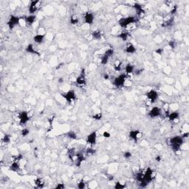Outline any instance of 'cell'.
Masks as SVG:
<instances>
[{
  "label": "cell",
  "mask_w": 189,
  "mask_h": 189,
  "mask_svg": "<svg viewBox=\"0 0 189 189\" xmlns=\"http://www.w3.org/2000/svg\"><path fill=\"white\" fill-rule=\"evenodd\" d=\"M184 143V138L182 136H174L169 140V144L174 152H179Z\"/></svg>",
  "instance_id": "obj_1"
},
{
  "label": "cell",
  "mask_w": 189,
  "mask_h": 189,
  "mask_svg": "<svg viewBox=\"0 0 189 189\" xmlns=\"http://www.w3.org/2000/svg\"><path fill=\"white\" fill-rule=\"evenodd\" d=\"M137 22V19L135 16H127L121 18L118 21V24L122 28H126L131 25H133Z\"/></svg>",
  "instance_id": "obj_2"
},
{
  "label": "cell",
  "mask_w": 189,
  "mask_h": 189,
  "mask_svg": "<svg viewBox=\"0 0 189 189\" xmlns=\"http://www.w3.org/2000/svg\"><path fill=\"white\" fill-rule=\"evenodd\" d=\"M126 81V74H121L114 78V80L112 81V83L116 88H121L125 85Z\"/></svg>",
  "instance_id": "obj_3"
},
{
  "label": "cell",
  "mask_w": 189,
  "mask_h": 189,
  "mask_svg": "<svg viewBox=\"0 0 189 189\" xmlns=\"http://www.w3.org/2000/svg\"><path fill=\"white\" fill-rule=\"evenodd\" d=\"M41 7V3L39 0H33L31 1L29 4V13L30 14H35Z\"/></svg>",
  "instance_id": "obj_4"
},
{
  "label": "cell",
  "mask_w": 189,
  "mask_h": 189,
  "mask_svg": "<svg viewBox=\"0 0 189 189\" xmlns=\"http://www.w3.org/2000/svg\"><path fill=\"white\" fill-rule=\"evenodd\" d=\"M20 21H21V19L19 16H15V15H11L9 17V19H8V21L7 22V25H8V27H9V29L12 30L16 25L20 24Z\"/></svg>",
  "instance_id": "obj_5"
},
{
  "label": "cell",
  "mask_w": 189,
  "mask_h": 189,
  "mask_svg": "<svg viewBox=\"0 0 189 189\" xmlns=\"http://www.w3.org/2000/svg\"><path fill=\"white\" fill-rule=\"evenodd\" d=\"M143 178L148 182H151L154 180V171L152 168H151L150 167H148L146 171L143 172Z\"/></svg>",
  "instance_id": "obj_6"
},
{
  "label": "cell",
  "mask_w": 189,
  "mask_h": 189,
  "mask_svg": "<svg viewBox=\"0 0 189 189\" xmlns=\"http://www.w3.org/2000/svg\"><path fill=\"white\" fill-rule=\"evenodd\" d=\"M61 96L66 100L68 104H71L77 98V96L74 90H69L67 92L62 93Z\"/></svg>",
  "instance_id": "obj_7"
},
{
  "label": "cell",
  "mask_w": 189,
  "mask_h": 189,
  "mask_svg": "<svg viewBox=\"0 0 189 189\" xmlns=\"http://www.w3.org/2000/svg\"><path fill=\"white\" fill-rule=\"evenodd\" d=\"M146 95L148 100L150 101V103H151V104L155 103L159 98V94L155 89H150L149 92H146Z\"/></svg>",
  "instance_id": "obj_8"
},
{
  "label": "cell",
  "mask_w": 189,
  "mask_h": 189,
  "mask_svg": "<svg viewBox=\"0 0 189 189\" xmlns=\"http://www.w3.org/2000/svg\"><path fill=\"white\" fill-rule=\"evenodd\" d=\"M19 121L20 125H25L30 121L28 112L26 111H22L19 114Z\"/></svg>",
  "instance_id": "obj_9"
},
{
  "label": "cell",
  "mask_w": 189,
  "mask_h": 189,
  "mask_svg": "<svg viewBox=\"0 0 189 189\" xmlns=\"http://www.w3.org/2000/svg\"><path fill=\"white\" fill-rule=\"evenodd\" d=\"M76 83L79 86H83L86 85V72L85 69H81V73L78 75V77H77L76 78Z\"/></svg>",
  "instance_id": "obj_10"
},
{
  "label": "cell",
  "mask_w": 189,
  "mask_h": 189,
  "mask_svg": "<svg viewBox=\"0 0 189 189\" xmlns=\"http://www.w3.org/2000/svg\"><path fill=\"white\" fill-rule=\"evenodd\" d=\"M161 109L158 107H154L149 110L148 116L150 118H156L161 115Z\"/></svg>",
  "instance_id": "obj_11"
},
{
  "label": "cell",
  "mask_w": 189,
  "mask_h": 189,
  "mask_svg": "<svg viewBox=\"0 0 189 189\" xmlns=\"http://www.w3.org/2000/svg\"><path fill=\"white\" fill-rule=\"evenodd\" d=\"M97 142V132L94 131L89 133L86 137V143L90 146H94Z\"/></svg>",
  "instance_id": "obj_12"
},
{
  "label": "cell",
  "mask_w": 189,
  "mask_h": 189,
  "mask_svg": "<svg viewBox=\"0 0 189 189\" xmlns=\"http://www.w3.org/2000/svg\"><path fill=\"white\" fill-rule=\"evenodd\" d=\"M141 136H142L141 132H140L139 130H136V129L130 131L129 133V138H130L132 140L135 141V143L137 142V140L141 137Z\"/></svg>",
  "instance_id": "obj_13"
},
{
  "label": "cell",
  "mask_w": 189,
  "mask_h": 189,
  "mask_svg": "<svg viewBox=\"0 0 189 189\" xmlns=\"http://www.w3.org/2000/svg\"><path fill=\"white\" fill-rule=\"evenodd\" d=\"M36 21V16L35 14H30L25 18V22L27 26H32Z\"/></svg>",
  "instance_id": "obj_14"
},
{
  "label": "cell",
  "mask_w": 189,
  "mask_h": 189,
  "mask_svg": "<svg viewBox=\"0 0 189 189\" xmlns=\"http://www.w3.org/2000/svg\"><path fill=\"white\" fill-rule=\"evenodd\" d=\"M84 22L87 25H92L94 21V14L90 12H86L84 15Z\"/></svg>",
  "instance_id": "obj_15"
},
{
  "label": "cell",
  "mask_w": 189,
  "mask_h": 189,
  "mask_svg": "<svg viewBox=\"0 0 189 189\" xmlns=\"http://www.w3.org/2000/svg\"><path fill=\"white\" fill-rule=\"evenodd\" d=\"M25 52H27V53H30V54H33V55H36L38 56H40L41 54L40 53L39 51H37L36 50V48L34 47V45L33 44H27L25 49Z\"/></svg>",
  "instance_id": "obj_16"
},
{
  "label": "cell",
  "mask_w": 189,
  "mask_h": 189,
  "mask_svg": "<svg viewBox=\"0 0 189 189\" xmlns=\"http://www.w3.org/2000/svg\"><path fill=\"white\" fill-rule=\"evenodd\" d=\"M136 51H137V49L135 47V45L132 44H127L125 50H124V52L128 54H134L135 53H136Z\"/></svg>",
  "instance_id": "obj_17"
},
{
  "label": "cell",
  "mask_w": 189,
  "mask_h": 189,
  "mask_svg": "<svg viewBox=\"0 0 189 189\" xmlns=\"http://www.w3.org/2000/svg\"><path fill=\"white\" fill-rule=\"evenodd\" d=\"M76 160H75V165L78 166V167H80L81 165V164L83 163V162L86 160V157L83 154H76Z\"/></svg>",
  "instance_id": "obj_18"
},
{
  "label": "cell",
  "mask_w": 189,
  "mask_h": 189,
  "mask_svg": "<svg viewBox=\"0 0 189 189\" xmlns=\"http://www.w3.org/2000/svg\"><path fill=\"white\" fill-rule=\"evenodd\" d=\"M9 170L11 171H14V172H17L20 170V165L19 161H16L14 160V162H12L10 166H9Z\"/></svg>",
  "instance_id": "obj_19"
},
{
  "label": "cell",
  "mask_w": 189,
  "mask_h": 189,
  "mask_svg": "<svg viewBox=\"0 0 189 189\" xmlns=\"http://www.w3.org/2000/svg\"><path fill=\"white\" fill-rule=\"evenodd\" d=\"M44 39H45V35H44V34L39 33V34H36V36H34V37H33V41H34L36 44H40L44 42Z\"/></svg>",
  "instance_id": "obj_20"
},
{
  "label": "cell",
  "mask_w": 189,
  "mask_h": 189,
  "mask_svg": "<svg viewBox=\"0 0 189 189\" xmlns=\"http://www.w3.org/2000/svg\"><path fill=\"white\" fill-rule=\"evenodd\" d=\"M179 118V113L178 112H173L168 115V118L170 121L174 122L178 120Z\"/></svg>",
  "instance_id": "obj_21"
},
{
  "label": "cell",
  "mask_w": 189,
  "mask_h": 189,
  "mask_svg": "<svg viewBox=\"0 0 189 189\" xmlns=\"http://www.w3.org/2000/svg\"><path fill=\"white\" fill-rule=\"evenodd\" d=\"M135 66L132 64H128L125 66V72L127 75H130L132 74L135 71Z\"/></svg>",
  "instance_id": "obj_22"
},
{
  "label": "cell",
  "mask_w": 189,
  "mask_h": 189,
  "mask_svg": "<svg viewBox=\"0 0 189 189\" xmlns=\"http://www.w3.org/2000/svg\"><path fill=\"white\" fill-rule=\"evenodd\" d=\"M91 36L94 40H101L102 38V33L99 30H96L93 31L92 33Z\"/></svg>",
  "instance_id": "obj_23"
},
{
  "label": "cell",
  "mask_w": 189,
  "mask_h": 189,
  "mask_svg": "<svg viewBox=\"0 0 189 189\" xmlns=\"http://www.w3.org/2000/svg\"><path fill=\"white\" fill-rule=\"evenodd\" d=\"M118 37L121 40L123 41H126L129 39V33H126V32H122V33H121L118 36Z\"/></svg>",
  "instance_id": "obj_24"
},
{
  "label": "cell",
  "mask_w": 189,
  "mask_h": 189,
  "mask_svg": "<svg viewBox=\"0 0 189 189\" xmlns=\"http://www.w3.org/2000/svg\"><path fill=\"white\" fill-rule=\"evenodd\" d=\"M122 65H123V63L120 60H117L115 64H114V69L117 72H120L121 71L122 69Z\"/></svg>",
  "instance_id": "obj_25"
},
{
  "label": "cell",
  "mask_w": 189,
  "mask_h": 189,
  "mask_svg": "<svg viewBox=\"0 0 189 189\" xmlns=\"http://www.w3.org/2000/svg\"><path fill=\"white\" fill-rule=\"evenodd\" d=\"M173 25H174V18H170L169 19H168L167 21L163 22L162 26L164 27H171Z\"/></svg>",
  "instance_id": "obj_26"
},
{
  "label": "cell",
  "mask_w": 189,
  "mask_h": 189,
  "mask_svg": "<svg viewBox=\"0 0 189 189\" xmlns=\"http://www.w3.org/2000/svg\"><path fill=\"white\" fill-rule=\"evenodd\" d=\"M35 185L37 188H43L44 186V182L41 178H37L35 179Z\"/></svg>",
  "instance_id": "obj_27"
},
{
  "label": "cell",
  "mask_w": 189,
  "mask_h": 189,
  "mask_svg": "<svg viewBox=\"0 0 189 189\" xmlns=\"http://www.w3.org/2000/svg\"><path fill=\"white\" fill-rule=\"evenodd\" d=\"M66 136L71 140H76L77 139V135L73 131H69L68 132L66 133Z\"/></svg>",
  "instance_id": "obj_28"
},
{
  "label": "cell",
  "mask_w": 189,
  "mask_h": 189,
  "mask_svg": "<svg viewBox=\"0 0 189 189\" xmlns=\"http://www.w3.org/2000/svg\"><path fill=\"white\" fill-rule=\"evenodd\" d=\"M109 61V58L108 56H107V55H105L104 54L102 55V57L101 58L100 62H101V64L102 65H106V64H108Z\"/></svg>",
  "instance_id": "obj_29"
},
{
  "label": "cell",
  "mask_w": 189,
  "mask_h": 189,
  "mask_svg": "<svg viewBox=\"0 0 189 189\" xmlns=\"http://www.w3.org/2000/svg\"><path fill=\"white\" fill-rule=\"evenodd\" d=\"M69 22H70V24H71V25H78V22H79L78 17L76 16H72L70 17Z\"/></svg>",
  "instance_id": "obj_30"
},
{
  "label": "cell",
  "mask_w": 189,
  "mask_h": 189,
  "mask_svg": "<svg viewBox=\"0 0 189 189\" xmlns=\"http://www.w3.org/2000/svg\"><path fill=\"white\" fill-rule=\"evenodd\" d=\"M68 157H69V159L70 160H72V161H75L74 160V157H76V154H75V152H74V150L73 149H69V151H68Z\"/></svg>",
  "instance_id": "obj_31"
},
{
  "label": "cell",
  "mask_w": 189,
  "mask_h": 189,
  "mask_svg": "<svg viewBox=\"0 0 189 189\" xmlns=\"http://www.w3.org/2000/svg\"><path fill=\"white\" fill-rule=\"evenodd\" d=\"M11 141V137L9 135H5L2 137V142L5 143H10Z\"/></svg>",
  "instance_id": "obj_32"
},
{
  "label": "cell",
  "mask_w": 189,
  "mask_h": 189,
  "mask_svg": "<svg viewBox=\"0 0 189 189\" xmlns=\"http://www.w3.org/2000/svg\"><path fill=\"white\" fill-rule=\"evenodd\" d=\"M114 50L112 49V48H108L106 51H105V53H104V54L105 55H107V56H108L109 58H110L112 56H113V55H114Z\"/></svg>",
  "instance_id": "obj_33"
},
{
  "label": "cell",
  "mask_w": 189,
  "mask_h": 189,
  "mask_svg": "<svg viewBox=\"0 0 189 189\" xmlns=\"http://www.w3.org/2000/svg\"><path fill=\"white\" fill-rule=\"evenodd\" d=\"M115 189H123L126 188V184L125 183H121V182H117L114 186Z\"/></svg>",
  "instance_id": "obj_34"
},
{
  "label": "cell",
  "mask_w": 189,
  "mask_h": 189,
  "mask_svg": "<svg viewBox=\"0 0 189 189\" xmlns=\"http://www.w3.org/2000/svg\"><path fill=\"white\" fill-rule=\"evenodd\" d=\"M30 129H27V128H24V129H22V131H21V135L22 137H27L28 135H30Z\"/></svg>",
  "instance_id": "obj_35"
},
{
  "label": "cell",
  "mask_w": 189,
  "mask_h": 189,
  "mask_svg": "<svg viewBox=\"0 0 189 189\" xmlns=\"http://www.w3.org/2000/svg\"><path fill=\"white\" fill-rule=\"evenodd\" d=\"M102 117H103L102 113L101 112H98V113H95L94 115L92 116V118L95 121H101L102 119Z\"/></svg>",
  "instance_id": "obj_36"
},
{
  "label": "cell",
  "mask_w": 189,
  "mask_h": 189,
  "mask_svg": "<svg viewBox=\"0 0 189 189\" xmlns=\"http://www.w3.org/2000/svg\"><path fill=\"white\" fill-rule=\"evenodd\" d=\"M86 154L87 155H93L95 154V150L93 148H87L86 149Z\"/></svg>",
  "instance_id": "obj_37"
},
{
  "label": "cell",
  "mask_w": 189,
  "mask_h": 189,
  "mask_svg": "<svg viewBox=\"0 0 189 189\" xmlns=\"http://www.w3.org/2000/svg\"><path fill=\"white\" fill-rule=\"evenodd\" d=\"M132 154L131 151H125V152L123 153V157H124L125 159H126V160L130 159V158L132 157Z\"/></svg>",
  "instance_id": "obj_38"
},
{
  "label": "cell",
  "mask_w": 189,
  "mask_h": 189,
  "mask_svg": "<svg viewBox=\"0 0 189 189\" xmlns=\"http://www.w3.org/2000/svg\"><path fill=\"white\" fill-rule=\"evenodd\" d=\"M144 71V69H135V71H134V74L137 76H140Z\"/></svg>",
  "instance_id": "obj_39"
},
{
  "label": "cell",
  "mask_w": 189,
  "mask_h": 189,
  "mask_svg": "<svg viewBox=\"0 0 189 189\" xmlns=\"http://www.w3.org/2000/svg\"><path fill=\"white\" fill-rule=\"evenodd\" d=\"M23 159H24V156H23V154H18L16 156H15L14 160L19 161H19L22 160Z\"/></svg>",
  "instance_id": "obj_40"
},
{
  "label": "cell",
  "mask_w": 189,
  "mask_h": 189,
  "mask_svg": "<svg viewBox=\"0 0 189 189\" xmlns=\"http://www.w3.org/2000/svg\"><path fill=\"white\" fill-rule=\"evenodd\" d=\"M77 186H78V188L79 189H83L86 187V183H85V182L83 179H81V181L78 183Z\"/></svg>",
  "instance_id": "obj_41"
},
{
  "label": "cell",
  "mask_w": 189,
  "mask_h": 189,
  "mask_svg": "<svg viewBox=\"0 0 189 189\" xmlns=\"http://www.w3.org/2000/svg\"><path fill=\"white\" fill-rule=\"evenodd\" d=\"M102 136H103L104 138L109 139V138H110V137H111V136H112V135H111V134H110L109 132H107V131H106V132H103V135H102Z\"/></svg>",
  "instance_id": "obj_42"
},
{
  "label": "cell",
  "mask_w": 189,
  "mask_h": 189,
  "mask_svg": "<svg viewBox=\"0 0 189 189\" xmlns=\"http://www.w3.org/2000/svg\"><path fill=\"white\" fill-rule=\"evenodd\" d=\"M176 44L175 41H169V43H168V46H169L171 49H174L176 47Z\"/></svg>",
  "instance_id": "obj_43"
},
{
  "label": "cell",
  "mask_w": 189,
  "mask_h": 189,
  "mask_svg": "<svg viewBox=\"0 0 189 189\" xmlns=\"http://www.w3.org/2000/svg\"><path fill=\"white\" fill-rule=\"evenodd\" d=\"M55 188L56 189H64L65 188V185L64 183H58Z\"/></svg>",
  "instance_id": "obj_44"
},
{
  "label": "cell",
  "mask_w": 189,
  "mask_h": 189,
  "mask_svg": "<svg viewBox=\"0 0 189 189\" xmlns=\"http://www.w3.org/2000/svg\"><path fill=\"white\" fill-rule=\"evenodd\" d=\"M177 11V6L176 5H174L172 7L171 10V14H174Z\"/></svg>",
  "instance_id": "obj_45"
},
{
  "label": "cell",
  "mask_w": 189,
  "mask_h": 189,
  "mask_svg": "<svg viewBox=\"0 0 189 189\" xmlns=\"http://www.w3.org/2000/svg\"><path fill=\"white\" fill-rule=\"evenodd\" d=\"M155 52H156V53H157V54L161 55L162 53V52H163V50H162V48H158V49H157V50H155Z\"/></svg>",
  "instance_id": "obj_46"
},
{
  "label": "cell",
  "mask_w": 189,
  "mask_h": 189,
  "mask_svg": "<svg viewBox=\"0 0 189 189\" xmlns=\"http://www.w3.org/2000/svg\"><path fill=\"white\" fill-rule=\"evenodd\" d=\"M161 160H162V158H161V157H160V155H158V156H157V157H155V160H156L157 162H160Z\"/></svg>",
  "instance_id": "obj_47"
},
{
  "label": "cell",
  "mask_w": 189,
  "mask_h": 189,
  "mask_svg": "<svg viewBox=\"0 0 189 189\" xmlns=\"http://www.w3.org/2000/svg\"><path fill=\"white\" fill-rule=\"evenodd\" d=\"M104 78L105 80H109V75L108 74H104Z\"/></svg>",
  "instance_id": "obj_48"
},
{
  "label": "cell",
  "mask_w": 189,
  "mask_h": 189,
  "mask_svg": "<svg viewBox=\"0 0 189 189\" xmlns=\"http://www.w3.org/2000/svg\"><path fill=\"white\" fill-rule=\"evenodd\" d=\"M63 66H64V64H63V63H62V64H58V65L55 67V69H60V68L61 67H63Z\"/></svg>",
  "instance_id": "obj_49"
},
{
  "label": "cell",
  "mask_w": 189,
  "mask_h": 189,
  "mask_svg": "<svg viewBox=\"0 0 189 189\" xmlns=\"http://www.w3.org/2000/svg\"><path fill=\"white\" fill-rule=\"evenodd\" d=\"M63 81H64V78H60V79H58V82H59V83H63Z\"/></svg>",
  "instance_id": "obj_50"
}]
</instances>
